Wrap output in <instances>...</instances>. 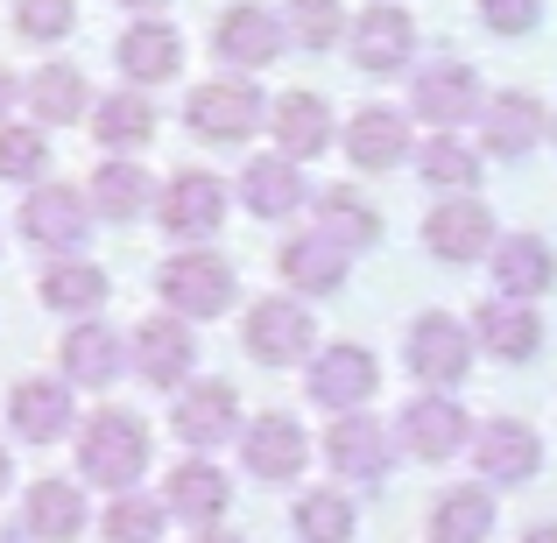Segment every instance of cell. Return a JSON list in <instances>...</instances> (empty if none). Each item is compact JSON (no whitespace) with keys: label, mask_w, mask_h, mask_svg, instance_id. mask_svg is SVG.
<instances>
[{"label":"cell","mask_w":557,"mask_h":543,"mask_svg":"<svg viewBox=\"0 0 557 543\" xmlns=\"http://www.w3.org/2000/svg\"><path fill=\"white\" fill-rule=\"evenodd\" d=\"M170 423H177L184 445L212 452V445H226V437L240 431V395H233V381H190L177 395V409H170Z\"/></svg>","instance_id":"8"},{"label":"cell","mask_w":557,"mask_h":543,"mask_svg":"<svg viewBox=\"0 0 557 543\" xmlns=\"http://www.w3.org/2000/svg\"><path fill=\"white\" fill-rule=\"evenodd\" d=\"M423 240H431V255L445 261H480L494 247V219L480 198H445L431 205V219H423Z\"/></svg>","instance_id":"10"},{"label":"cell","mask_w":557,"mask_h":543,"mask_svg":"<svg viewBox=\"0 0 557 543\" xmlns=\"http://www.w3.org/2000/svg\"><path fill=\"white\" fill-rule=\"evenodd\" d=\"M92 135L107 141V149H141V141L156 135V107L141 92H107L92 107Z\"/></svg>","instance_id":"32"},{"label":"cell","mask_w":557,"mask_h":543,"mask_svg":"<svg viewBox=\"0 0 557 543\" xmlns=\"http://www.w3.org/2000/svg\"><path fill=\"white\" fill-rule=\"evenodd\" d=\"M297 536L304 543H346L354 536V502H346V494H304L297 502Z\"/></svg>","instance_id":"38"},{"label":"cell","mask_w":557,"mask_h":543,"mask_svg":"<svg viewBox=\"0 0 557 543\" xmlns=\"http://www.w3.org/2000/svg\"><path fill=\"white\" fill-rule=\"evenodd\" d=\"M198 543H240V536H226V530H205Z\"/></svg>","instance_id":"46"},{"label":"cell","mask_w":557,"mask_h":543,"mask_svg":"<svg viewBox=\"0 0 557 543\" xmlns=\"http://www.w3.org/2000/svg\"><path fill=\"white\" fill-rule=\"evenodd\" d=\"M240 198H247V212H261V219H289L311 198V184L297 177L289 156H255V163L240 170Z\"/></svg>","instance_id":"24"},{"label":"cell","mask_w":557,"mask_h":543,"mask_svg":"<svg viewBox=\"0 0 557 543\" xmlns=\"http://www.w3.org/2000/svg\"><path fill=\"white\" fill-rule=\"evenodd\" d=\"M409 367H417L423 381H437V388L466 381V367H473V340H466V325L445 318V311H423L417 325H409Z\"/></svg>","instance_id":"9"},{"label":"cell","mask_w":557,"mask_h":543,"mask_svg":"<svg viewBox=\"0 0 557 543\" xmlns=\"http://www.w3.org/2000/svg\"><path fill=\"white\" fill-rule=\"evenodd\" d=\"M522 543H557V522H544V530H530Z\"/></svg>","instance_id":"45"},{"label":"cell","mask_w":557,"mask_h":543,"mask_svg":"<svg viewBox=\"0 0 557 543\" xmlns=\"http://www.w3.org/2000/svg\"><path fill=\"white\" fill-rule=\"evenodd\" d=\"M14 28L28 42H57L78 28V0H14Z\"/></svg>","instance_id":"42"},{"label":"cell","mask_w":557,"mask_h":543,"mask_svg":"<svg viewBox=\"0 0 557 543\" xmlns=\"http://www.w3.org/2000/svg\"><path fill=\"white\" fill-rule=\"evenodd\" d=\"M311 311L304 304H289V297H269V304H255L247 311V354H255L261 367H297L304 354H311Z\"/></svg>","instance_id":"7"},{"label":"cell","mask_w":557,"mask_h":543,"mask_svg":"<svg viewBox=\"0 0 557 543\" xmlns=\"http://www.w3.org/2000/svg\"><path fill=\"white\" fill-rule=\"evenodd\" d=\"M289 36H297L304 42V50H332V42H339L346 36V8H339V0H289Z\"/></svg>","instance_id":"39"},{"label":"cell","mask_w":557,"mask_h":543,"mask_svg":"<svg viewBox=\"0 0 557 543\" xmlns=\"http://www.w3.org/2000/svg\"><path fill=\"white\" fill-rule=\"evenodd\" d=\"M381 388V367L368 346H325V354L311 360V403L318 409H339V417H354L360 403Z\"/></svg>","instance_id":"6"},{"label":"cell","mask_w":557,"mask_h":543,"mask_svg":"<svg viewBox=\"0 0 557 543\" xmlns=\"http://www.w3.org/2000/svg\"><path fill=\"white\" fill-rule=\"evenodd\" d=\"M283 36H289L283 14H269V8H255V0H240V8L219 14L212 50H219V64H233V71H261V64H275Z\"/></svg>","instance_id":"5"},{"label":"cell","mask_w":557,"mask_h":543,"mask_svg":"<svg viewBox=\"0 0 557 543\" xmlns=\"http://www.w3.org/2000/svg\"><path fill=\"white\" fill-rule=\"evenodd\" d=\"M14 107V71H0V113Z\"/></svg>","instance_id":"44"},{"label":"cell","mask_w":557,"mask_h":543,"mask_svg":"<svg viewBox=\"0 0 557 543\" xmlns=\"http://www.w3.org/2000/svg\"><path fill=\"white\" fill-rule=\"evenodd\" d=\"M325 459L339 466L346 480H381V473H388V431L354 409V417H339L325 431Z\"/></svg>","instance_id":"21"},{"label":"cell","mask_w":557,"mask_h":543,"mask_svg":"<svg viewBox=\"0 0 557 543\" xmlns=\"http://www.w3.org/2000/svg\"><path fill=\"white\" fill-rule=\"evenodd\" d=\"M536 466H544V445H536V431H530V423L494 417L487 431H480V473H487V480L516 488V480H530Z\"/></svg>","instance_id":"20"},{"label":"cell","mask_w":557,"mask_h":543,"mask_svg":"<svg viewBox=\"0 0 557 543\" xmlns=\"http://www.w3.org/2000/svg\"><path fill=\"white\" fill-rule=\"evenodd\" d=\"M78 466H85V480H99V488L135 494V480L149 473V431H141L127 409H99V417L85 423V437H78Z\"/></svg>","instance_id":"1"},{"label":"cell","mask_w":557,"mask_h":543,"mask_svg":"<svg viewBox=\"0 0 557 543\" xmlns=\"http://www.w3.org/2000/svg\"><path fill=\"white\" fill-rule=\"evenodd\" d=\"M261 121H269V107H261V92L247 78H212L184 99V127L198 141H247Z\"/></svg>","instance_id":"2"},{"label":"cell","mask_w":557,"mask_h":543,"mask_svg":"<svg viewBox=\"0 0 557 543\" xmlns=\"http://www.w3.org/2000/svg\"><path fill=\"white\" fill-rule=\"evenodd\" d=\"M113 57H121V71L135 85H163L184 71V36L170 22H135L121 42H113Z\"/></svg>","instance_id":"16"},{"label":"cell","mask_w":557,"mask_h":543,"mask_svg":"<svg viewBox=\"0 0 557 543\" xmlns=\"http://www.w3.org/2000/svg\"><path fill=\"white\" fill-rule=\"evenodd\" d=\"M403 445L417 452V459H451V452L466 445V409L451 403V395H417V403L403 409Z\"/></svg>","instance_id":"19"},{"label":"cell","mask_w":557,"mask_h":543,"mask_svg":"<svg viewBox=\"0 0 557 543\" xmlns=\"http://www.w3.org/2000/svg\"><path fill=\"white\" fill-rule=\"evenodd\" d=\"M156 289L170 297V311L177 318H219L233 304V269L219 255H177V261H163V275H156Z\"/></svg>","instance_id":"3"},{"label":"cell","mask_w":557,"mask_h":543,"mask_svg":"<svg viewBox=\"0 0 557 543\" xmlns=\"http://www.w3.org/2000/svg\"><path fill=\"white\" fill-rule=\"evenodd\" d=\"M64 374L78 381V388H107V381L121 374V340H113L107 325H71V340H64Z\"/></svg>","instance_id":"30"},{"label":"cell","mask_w":557,"mask_h":543,"mask_svg":"<svg viewBox=\"0 0 557 543\" xmlns=\"http://www.w3.org/2000/svg\"><path fill=\"white\" fill-rule=\"evenodd\" d=\"M85 226H92V205L78 198L71 184H36L22 205V233L50 255H78L85 247Z\"/></svg>","instance_id":"4"},{"label":"cell","mask_w":557,"mask_h":543,"mask_svg":"<svg viewBox=\"0 0 557 543\" xmlns=\"http://www.w3.org/2000/svg\"><path fill=\"white\" fill-rule=\"evenodd\" d=\"M409 99H417V113L445 135V127H459L466 113L480 107V85H473V71H466L459 57H445V64H423L417 71V92H409Z\"/></svg>","instance_id":"12"},{"label":"cell","mask_w":557,"mask_h":543,"mask_svg":"<svg viewBox=\"0 0 557 543\" xmlns=\"http://www.w3.org/2000/svg\"><path fill=\"white\" fill-rule=\"evenodd\" d=\"M22 530L42 536V543H71L85 530V494L71 480H36L28 488V508H22Z\"/></svg>","instance_id":"28"},{"label":"cell","mask_w":557,"mask_h":543,"mask_svg":"<svg viewBox=\"0 0 557 543\" xmlns=\"http://www.w3.org/2000/svg\"><path fill=\"white\" fill-rule=\"evenodd\" d=\"M85 205H92L99 219H113V226H127V219L149 212V177H141L135 163H107L92 177V198H85Z\"/></svg>","instance_id":"34"},{"label":"cell","mask_w":557,"mask_h":543,"mask_svg":"<svg viewBox=\"0 0 557 543\" xmlns=\"http://www.w3.org/2000/svg\"><path fill=\"white\" fill-rule=\"evenodd\" d=\"M42 163H50L42 127H0V184H36Z\"/></svg>","instance_id":"41"},{"label":"cell","mask_w":557,"mask_h":543,"mask_svg":"<svg viewBox=\"0 0 557 543\" xmlns=\"http://www.w3.org/2000/svg\"><path fill=\"white\" fill-rule=\"evenodd\" d=\"M318 219H325V233L339 247H374L381 240V219L354 198V190H325V198H318Z\"/></svg>","instance_id":"36"},{"label":"cell","mask_w":557,"mask_h":543,"mask_svg":"<svg viewBox=\"0 0 557 543\" xmlns=\"http://www.w3.org/2000/svg\"><path fill=\"white\" fill-rule=\"evenodd\" d=\"M550 275H557L550 247H544V240H530V233H516V240H502V247H494V289H502L508 304L544 297V289H550Z\"/></svg>","instance_id":"25"},{"label":"cell","mask_w":557,"mask_h":543,"mask_svg":"<svg viewBox=\"0 0 557 543\" xmlns=\"http://www.w3.org/2000/svg\"><path fill=\"white\" fill-rule=\"evenodd\" d=\"M550 135H557V121H550Z\"/></svg>","instance_id":"49"},{"label":"cell","mask_w":557,"mask_h":543,"mask_svg":"<svg viewBox=\"0 0 557 543\" xmlns=\"http://www.w3.org/2000/svg\"><path fill=\"white\" fill-rule=\"evenodd\" d=\"M487 530H494L487 488H451V494H437V508H431V543H487Z\"/></svg>","instance_id":"29"},{"label":"cell","mask_w":557,"mask_h":543,"mask_svg":"<svg viewBox=\"0 0 557 543\" xmlns=\"http://www.w3.org/2000/svg\"><path fill=\"white\" fill-rule=\"evenodd\" d=\"M473 332H480V346H487V354H502V360H530L536 346H544V318H536L530 304H508V297L480 304Z\"/></svg>","instance_id":"27"},{"label":"cell","mask_w":557,"mask_h":543,"mask_svg":"<svg viewBox=\"0 0 557 543\" xmlns=\"http://www.w3.org/2000/svg\"><path fill=\"white\" fill-rule=\"evenodd\" d=\"M423 184H437V190H451V198H466V184H480V156L459 149L451 135H437L431 149H423Z\"/></svg>","instance_id":"40"},{"label":"cell","mask_w":557,"mask_h":543,"mask_svg":"<svg viewBox=\"0 0 557 543\" xmlns=\"http://www.w3.org/2000/svg\"><path fill=\"white\" fill-rule=\"evenodd\" d=\"M163 508H177L184 522H219V516H226V473L205 466V459L177 466V473H170V502Z\"/></svg>","instance_id":"31"},{"label":"cell","mask_w":557,"mask_h":543,"mask_svg":"<svg viewBox=\"0 0 557 543\" xmlns=\"http://www.w3.org/2000/svg\"><path fill=\"white\" fill-rule=\"evenodd\" d=\"M409 50H417V28H409L403 8H381V0H374V8L354 22V64L374 71V78H381V71H403Z\"/></svg>","instance_id":"14"},{"label":"cell","mask_w":557,"mask_h":543,"mask_svg":"<svg viewBox=\"0 0 557 543\" xmlns=\"http://www.w3.org/2000/svg\"><path fill=\"white\" fill-rule=\"evenodd\" d=\"M127 8H163V0H127Z\"/></svg>","instance_id":"48"},{"label":"cell","mask_w":557,"mask_h":543,"mask_svg":"<svg viewBox=\"0 0 557 543\" xmlns=\"http://www.w3.org/2000/svg\"><path fill=\"white\" fill-rule=\"evenodd\" d=\"M226 219V184L205 177V170H177L163 190V226L177 233V240H205V233Z\"/></svg>","instance_id":"11"},{"label":"cell","mask_w":557,"mask_h":543,"mask_svg":"<svg viewBox=\"0 0 557 543\" xmlns=\"http://www.w3.org/2000/svg\"><path fill=\"white\" fill-rule=\"evenodd\" d=\"M480 14H487V28H502V36H530L544 0H480Z\"/></svg>","instance_id":"43"},{"label":"cell","mask_w":557,"mask_h":543,"mask_svg":"<svg viewBox=\"0 0 557 543\" xmlns=\"http://www.w3.org/2000/svg\"><path fill=\"white\" fill-rule=\"evenodd\" d=\"M42 304L50 311H99L107 304V275L92 261H57V269H42Z\"/></svg>","instance_id":"35"},{"label":"cell","mask_w":557,"mask_h":543,"mask_svg":"<svg viewBox=\"0 0 557 543\" xmlns=\"http://www.w3.org/2000/svg\"><path fill=\"white\" fill-rule=\"evenodd\" d=\"M240 459L255 480H297L304 459H311V445H304V431L289 417H261L240 431Z\"/></svg>","instance_id":"13"},{"label":"cell","mask_w":557,"mask_h":543,"mask_svg":"<svg viewBox=\"0 0 557 543\" xmlns=\"http://www.w3.org/2000/svg\"><path fill=\"white\" fill-rule=\"evenodd\" d=\"M269 127H275V141H283L289 163H304V156H318L332 141V107L318 92H283L275 113H269Z\"/></svg>","instance_id":"26"},{"label":"cell","mask_w":557,"mask_h":543,"mask_svg":"<svg viewBox=\"0 0 557 543\" xmlns=\"http://www.w3.org/2000/svg\"><path fill=\"white\" fill-rule=\"evenodd\" d=\"M190 360H198V346H190L184 318H149V325L135 332V367L156 381V388H177L190 374Z\"/></svg>","instance_id":"23"},{"label":"cell","mask_w":557,"mask_h":543,"mask_svg":"<svg viewBox=\"0 0 557 543\" xmlns=\"http://www.w3.org/2000/svg\"><path fill=\"white\" fill-rule=\"evenodd\" d=\"M8 423L28 445H57V437L71 431V388L64 381H22V388L8 395Z\"/></svg>","instance_id":"17"},{"label":"cell","mask_w":557,"mask_h":543,"mask_svg":"<svg viewBox=\"0 0 557 543\" xmlns=\"http://www.w3.org/2000/svg\"><path fill=\"white\" fill-rule=\"evenodd\" d=\"M544 127H550V113L536 107L530 92H502V99L480 107V141H487L494 156H530L536 141H544Z\"/></svg>","instance_id":"15"},{"label":"cell","mask_w":557,"mask_h":543,"mask_svg":"<svg viewBox=\"0 0 557 543\" xmlns=\"http://www.w3.org/2000/svg\"><path fill=\"white\" fill-rule=\"evenodd\" d=\"M28 107H36L42 127H71L85 113V78L71 64H42L36 78H28Z\"/></svg>","instance_id":"33"},{"label":"cell","mask_w":557,"mask_h":543,"mask_svg":"<svg viewBox=\"0 0 557 543\" xmlns=\"http://www.w3.org/2000/svg\"><path fill=\"white\" fill-rule=\"evenodd\" d=\"M0 488H8V452H0Z\"/></svg>","instance_id":"47"},{"label":"cell","mask_w":557,"mask_h":543,"mask_svg":"<svg viewBox=\"0 0 557 543\" xmlns=\"http://www.w3.org/2000/svg\"><path fill=\"white\" fill-rule=\"evenodd\" d=\"M346 156H354V170H395L409 156V121L395 107H360L346 127Z\"/></svg>","instance_id":"22"},{"label":"cell","mask_w":557,"mask_h":543,"mask_svg":"<svg viewBox=\"0 0 557 543\" xmlns=\"http://www.w3.org/2000/svg\"><path fill=\"white\" fill-rule=\"evenodd\" d=\"M283 283L304 289V297H332V289L346 283V247L332 240L325 226H318V233H297V240L283 247Z\"/></svg>","instance_id":"18"},{"label":"cell","mask_w":557,"mask_h":543,"mask_svg":"<svg viewBox=\"0 0 557 543\" xmlns=\"http://www.w3.org/2000/svg\"><path fill=\"white\" fill-rule=\"evenodd\" d=\"M163 502H149V494H113L107 508V536L113 543H163Z\"/></svg>","instance_id":"37"}]
</instances>
